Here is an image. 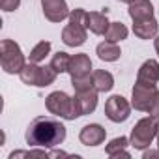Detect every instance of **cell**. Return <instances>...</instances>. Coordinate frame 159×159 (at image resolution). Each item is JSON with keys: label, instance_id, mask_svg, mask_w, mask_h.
Wrapping results in <instances>:
<instances>
[{"label": "cell", "instance_id": "6da1fadb", "mask_svg": "<svg viewBox=\"0 0 159 159\" xmlns=\"http://www.w3.org/2000/svg\"><path fill=\"white\" fill-rule=\"evenodd\" d=\"M26 144L32 148H56L66 140V125L51 116H38L25 133Z\"/></svg>", "mask_w": 159, "mask_h": 159}, {"label": "cell", "instance_id": "7a4b0ae2", "mask_svg": "<svg viewBox=\"0 0 159 159\" xmlns=\"http://www.w3.org/2000/svg\"><path fill=\"white\" fill-rule=\"evenodd\" d=\"M157 124H159V120L153 118V116H146V118L139 120L135 124V127L131 129L129 144L135 150H142V152L146 148H150V144L157 137Z\"/></svg>", "mask_w": 159, "mask_h": 159}, {"label": "cell", "instance_id": "3957f363", "mask_svg": "<svg viewBox=\"0 0 159 159\" xmlns=\"http://www.w3.org/2000/svg\"><path fill=\"white\" fill-rule=\"evenodd\" d=\"M0 64H2V69L10 75L21 73L26 66L21 47L13 39H2V43H0Z\"/></svg>", "mask_w": 159, "mask_h": 159}, {"label": "cell", "instance_id": "277c9868", "mask_svg": "<svg viewBox=\"0 0 159 159\" xmlns=\"http://www.w3.org/2000/svg\"><path fill=\"white\" fill-rule=\"evenodd\" d=\"M45 107H47V111L51 114L60 116L64 120H75V118H79V112H77L73 98H69L62 90H56V92L49 94L47 99H45Z\"/></svg>", "mask_w": 159, "mask_h": 159}, {"label": "cell", "instance_id": "5b68a950", "mask_svg": "<svg viewBox=\"0 0 159 159\" xmlns=\"http://www.w3.org/2000/svg\"><path fill=\"white\" fill-rule=\"evenodd\" d=\"M157 86L155 84H150V83H142V81H137L135 86H133V92H131V107L135 111H140V112H148L155 94H157Z\"/></svg>", "mask_w": 159, "mask_h": 159}, {"label": "cell", "instance_id": "8992f818", "mask_svg": "<svg viewBox=\"0 0 159 159\" xmlns=\"http://www.w3.org/2000/svg\"><path fill=\"white\" fill-rule=\"evenodd\" d=\"M131 114V103L124 98V96H111L107 101H105V116L114 122V124H120V122H125Z\"/></svg>", "mask_w": 159, "mask_h": 159}, {"label": "cell", "instance_id": "52a82bcc", "mask_svg": "<svg viewBox=\"0 0 159 159\" xmlns=\"http://www.w3.org/2000/svg\"><path fill=\"white\" fill-rule=\"evenodd\" d=\"M41 10L45 19L51 23H62L69 17V8L66 0H41Z\"/></svg>", "mask_w": 159, "mask_h": 159}, {"label": "cell", "instance_id": "ba28073f", "mask_svg": "<svg viewBox=\"0 0 159 159\" xmlns=\"http://www.w3.org/2000/svg\"><path fill=\"white\" fill-rule=\"evenodd\" d=\"M73 101H75L79 116H86V114L94 112L96 107H98V90L90 88V90H84V92H75Z\"/></svg>", "mask_w": 159, "mask_h": 159}, {"label": "cell", "instance_id": "9c48e42d", "mask_svg": "<svg viewBox=\"0 0 159 159\" xmlns=\"http://www.w3.org/2000/svg\"><path fill=\"white\" fill-rule=\"evenodd\" d=\"M105 137H107V131L99 124H88L79 133V140L84 146H99L105 142Z\"/></svg>", "mask_w": 159, "mask_h": 159}, {"label": "cell", "instance_id": "30bf717a", "mask_svg": "<svg viewBox=\"0 0 159 159\" xmlns=\"http://www.w3.org/2000/svg\"><path fill=\"white\" fill-rule=\"evenodd\" d=\"M21 81L28 86H43V66H38L36 62H30L23 67V71L19 73Z\"/></svg>", "mask_w": 159, "mask_h": 159}, {"label": "cell", "instance_id": "8fae6325", "mask_svg": "<svg viewBox=\"0 0 159 159\" xmlns=\"http://www.w3.org/2000/svg\"><path fill=\"white\" fill-rule=\"evenodd\" d=\"M86 30L83 26H77V25H67L62 30V41L67 47H81L86 41Z\"/></svg>", "mask_w": 159, "mask_h": 159}, {"label": "cell", "instance_id": "7c38bea8", "mask_svg": "<svg viewBox=\"0 0 159 159\" xmlns=\"http://www.w3.org/2000/svg\"><path fill=\"white\" fill-rule=\"evenodd\" d=\"M129 17L135 21H144V19H152L153 17V6L150 0H135V2L129 4V10H127Z\"/></svg>", "mask_w": 159, "mask_h": 159}, {"label": "cell", "instance_id": "4fadbf2b", "mask_svg": "<svg viewBox=\"0 0 159 159\" xmlns=\"http://www.w3.org/2000/svg\"><path fill=\"white\" fill-rule=\"evenodd\" d=\"M137 81L150 83V84H157V83H159V62L153 60V58L146 60V62L139 67Z\"/></svg>", "mask_w": 159, "mask_h": 159}, {"label": "cell", "instance_id": "5bb4252c", "mask_svg": "<svg viewBox=\"0 0 159 159\" xmlns=\"http://www.w3.org/2000/svg\"><path fill=\"white\" fill-rule=\"evenodd\" d=\"M90 69H92V60H90L88 54L81 52V54L71 56V64H69V71H67L71 77L86 75V73H90Z\"/></svg>", "mask_w": 159, "mask_h": 159}, {"label": "cell", "instance_id": "9a60e30c", "mask_svg": "<svg viewBox=\"0 0 159 159\" xmlns=\"http://www.w3.org/2000/svg\"><path fill=\"white\" fill-rule=\"evenodd\" d=\"M157 28H159V25L153 17L133 23V34L140 39H152L153 36H157Z\"/></svg>", "mask_w": 159, "mask_h": 159}, {"label": "cell", "instance_id": "2e32d148", "mask_svg": "<svg viewBox=\"0 0 159 159\" xmlns=\"http://www.w3.org/2000/svg\"><path fill=\"white\" fill-rule=\"evenodd\" d=\"M109 19L105 13L101 11H90L88 13V30L96 36H105L107 28H109Z\"/></svg>", "mask_w": 159, "mask_h": 159}, {"label": "cell", "instance_id": "e0dca14e", "mask_svg": "<svg viewBox=\"0 0 159 159\" xmlns=\"http://www.w3.org/2000/svg\"><path fill=\"white\" fill-rule=\"evenodd\" d=\"M129 146V139H125V137H116V139H112L109 144H107V148H105V152H107V155L109 157H125V159H129L131 157V153L125 150Z\"/></svg>", "mask_w": 159, "mask_h": 159}, {"label": "cell", "instance_id": "ac0fdd59", "mask_svg": "<svg viewBox=\"0 0 159 159\" xmlns=\"http://www.w3.org/2000/svg\"><path fill=\"white\" fill-rule=\"evenodd\" d=\"M96 52H98V56L101 58V60H105V62H116L118 58H120V54H122V51H120V47L116 45V43H112V41H101L98 47H96Z\"/></svg>", "mask_w": 159, "mask_h": 159}, {"label": "cell", "instance_id": "d6986e66", "mask_svg": "<svg viewBox=\"0 0 159 159\" xmlns=\"http://www.w3.org/2000/svg\"><path fill=\"white\" fill-rule=\"evenodd\" d=\"M92 79H94V88L98 92H111L112 86H114V77L105 71V69H98L92 73Z\"/></svg>", "mask_w": 159, "mask_h": 159}, {"label": "cell", "instance_id": "ffe728a7", "mask_svg": "<svg viewBox=\"0 0 159 159\" xmlns=\"http://www.w3.org/2000/svg\"><path fill=\"white\" fill-rule=\"evenodd\" d=\"M127 38V26L124 23H111L107 32H105V39L107 41H112V43H118L122 39Z\"/></svg>", "mask_w": 159, "mask_h": 159}, {"label": "cell", "instance_id": "44dd1931", "mask_svg": "<svg viewBox=\"0 0 159 159\" xmlns=\"http://www.w3.org/2000/svg\"><path fill=\"white\" fill-rule=\"evenodd\" d=\"M69 64H71V56L67 52H64V51H58L52 56V60H51V66H52V69L56 73H67L69 71Z\"/></svg>", "mask_w": 159, "mask_h": 159}, {"label": "cell", "instance_id": "7402d4cb", "mask_svg": "<svg viewBox=\"0 0 159 159\" xmlns=\"http://www.w3.org/2000/svg\"><path fill=\"white\" fill-rule=\"evenodd\" d=\"M51 52V41H47V39H43V41H39L32 51H30V62H36V64H39V62H43L45 58H47V54Z\"/></svg>", "mask_w": 159, "mask_h": 159}, {"label": "cell", "instance_id": "603a6c76", "mask_svg": "<svg viewBox=\"0 0 159 159\" xmlns=\"http://www.w3.org/2000/svg\"><path fill=\"white\" fill-rule=\"evenodd\" d=\"M71 86L75 88V92H84V90H90L94 88V79L90 73L86 75H81V77H71Z\"/></svg>", "mask_w": 159, "mask_h": 159}, {"label": "cell", "instance_id": "cb8c5ba5", "mask_svg": "<svg viewBox=\"0 0 159 159\" xmlns=\"http://www.w3.org/2000/svg\"><path fill=\"white\" fill-rule=\"evenodd\" d=\"M69 25H77V26H83L88 28V11H84L83 8H75L69 11Z\"/></svg>", "mask_w": 159, "mask_h": 159}, {"label": "cell", "instance_id": "d4e9b609", "mask_svg": "<svg viewBox=\"0 0 159 159\" xmlns=\"http://www.w3.org/2000/svg\"><path fill=\"white\" fill-rule=\"evenodd\" d=\"M21 6V0H0V8L4 11H15Z\"/></svg>", "mask_w": 159, "mask_h": 159}, {"label": "cell", "instance_id": "484cf974", "mask_svg": "<svg viewBox=\"0 0 159 159\" xmlns=\"http://www.w3.org/2000/svg\"><path fill=\"white\" fill-rule=\"evenodd\" d=\"M148 114L159 120V92L155 94V98H153V101H152V105H150V109H148Z\"/></svg>", "mask_w": 159, "mask_h": 159}, {"label": "cell", "instance_id": "4316f807", "mask_svg": "<svg viewBox=\"0 0 159 159\" xmlns=\"http://www.w3.org/2000/svg\"><path fill=\"white\" fill-rule=\"evenodd\" d=\"M150 157H159V150H144V159H150Z\"/></svg>", "mask_w": 159, "mask_h": 159}, {"label": "cell", "instance_id": "83f0119b", "mask_svg": "<svg viewBox=\"0 0 159 159\" xmlns=\"http://www.w3.org/2000/svg\"><path fill=\"white\" fill-rule=\"evenodd\" d=\"M153 47H155V52L159 54V36H157V38L153 39Z\"/></svg>", "mask_w": 159, "mask_h": 159}, {"label": "cell", "instance_id": "f1b7e54d", "mask_svg": "<svg viewBox=\"0 0 159 159\" xmlns=\"http://www.w3.org/2000/svg\"><path fill=\"white\" fill-rule=\"evenodd\" d=\"M120 2H124V4H127V6H129L131 2H135V0H120Z\"/></svg>", "mask_w": 159, "mask_h": 159}, {"label": "cell", "instance_id": "f546056e", "mask_svg": "<svg viewBox=\"0 0 159 159\" xmlns=\"http://www.w3.org/2000/svg\"><path fill=\"white\" fill-rule=\"evenodd\" d=\"M155 139H157V146H159V124H157V137Z\"/></svg>", "mask_w": 159, "mask_h": 159}]
</instances>
